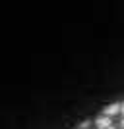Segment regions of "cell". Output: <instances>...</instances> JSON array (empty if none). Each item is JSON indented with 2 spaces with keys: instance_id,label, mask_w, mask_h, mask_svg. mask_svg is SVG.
Here are the masks:
<instances>
[{
  "instance_id": "6da1fadb",
  "label": "cell",
  "mask_w": 124,
  "mask_h": 129,
  "mask_svg": "<svg viewBox=\"0 0 124 129\" xmlns=\"http://www.w3.org/2000/svg\"><path fill=\"white\" fill-rule=\"evenodd\" d=\"M95 125H97L99 129H107L109 125H113V123H111V116H103V118H97V119H95Z\"/></svg>"
},
{
  "instance_id": "277c9868",
  "label": "cell",
  "mask_w": 124,
  "mask_h": 129,
  "mask_svg": "<svg viewBox=\"0 0 124 129\" xmlns=\"http://www.w3.org/2000/svg\"><path fill=\"white\" fill-rule=\"evenodd\" d=\"M122 127H124V119H122Z\"/></svg>"
},
{
  "instance_id": "3957f363",
  "label": "cell",
  "mask_w": 124,
  "mask_h": 129,
  "mask_svg": "<svg viewBox=\"0 0 124 129\" xmlns=\"http://www.w3.org/2000/svg\"><path fill=\"white\" fill-rule=\"evenodd\" d=\"M107 129H116V127H114V125H109V127Z\"/></svg>"
},
{
  "instance_id": "7a4b0ae2",
  "label": "cell",
  "mask_w": 124,
  "mask_h": 129,
  "mask_svg": "<svg viewBox=\"0 0 124 129\" xmlns=\"http://www.w3.org/2000/svg\"><path fill=\"white\" fill-rule=\"evenodd\" d=\"M120 112V104H111V106H107L105 108V116H116V114Z\"/></svg>"
}]
</instances>
